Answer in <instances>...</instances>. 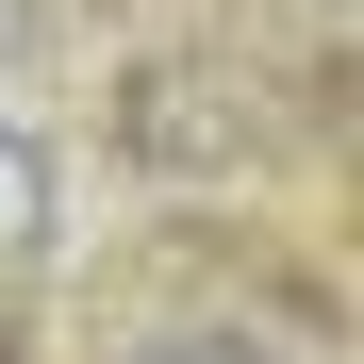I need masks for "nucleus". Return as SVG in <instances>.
Listing matches in <instances>:
<instances>
[{
	"mask_svg": "<svg viewBox=\"0 0 364 364\" xmlns=\"http://www.w3.org/2000/svg\"><path fill=\"white\" fill-rule=\"evenodd\" d=\"M33 232H50V149L0 116V265H33Z\"/></svg>",
	"mask_w": 364,
	"mask_h": 364,
	"instance_id": "1",
	"label": "nucleus"
},
{
	"mask_svg": "<svg viewBox=\"0 0 364 364\" xmlns=\"http://www.w3.org/2000/svg\"><path fill=\"white\" fill-rule=\"evenodd\" d=\"M149 364H298V348H265V331H182V348H149Z\"/></svg>",
	"mask_w": 364,
	"mask_h": 364,
	"instance_id": "2",
	"label": "nucleus"
},
{
	"mask_svg": "<svg viewBox=\"0 0 364 364\" xmlns=\"http://www.w3.org/2000/svg\"><path fill=\"white\" fill-rule=\"evenodd\" d=\"M17 33H33V0H0V50H17Z\"/></svg>",
	"mask_w": 364,
	"mask_h": 364,
	"instance_id": "3",
	"label": "nucleus"
}]
</instances>
